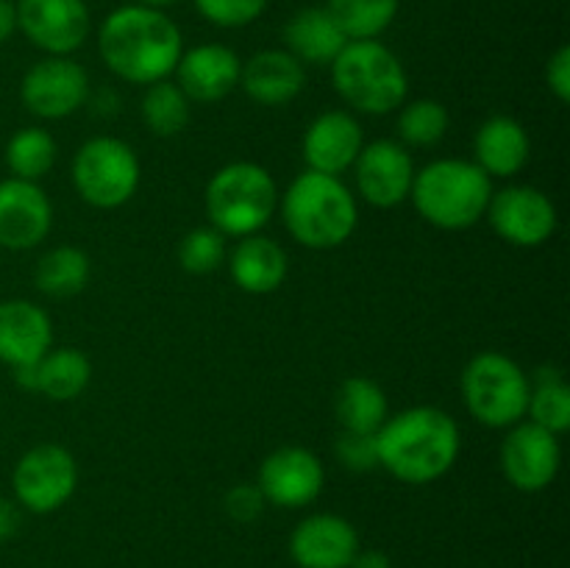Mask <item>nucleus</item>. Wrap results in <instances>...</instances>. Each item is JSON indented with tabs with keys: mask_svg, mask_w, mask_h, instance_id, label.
Segmentation results:
<instances>
[{
	"mask_svg": "<svg viewBox=\"0 0 570 568\" xmlns=\"http://www.w3.org/2000/svg\"><path fill=\"white\" fill-rule=\"evenodd\" d=\"M100 59L117 78L150 87L173 76L184 53L181 31L161 9L120 6L98 31Z\"/></svg>",
	"mask_w": 570,
	"mask_h": 568,
	"instance_id": "1",
	"label": "nucleus"
},
{
	"mask_svg": "<svg viewBox=\"0 0 570 568\" xmlns=\"http://www.w3.org/2000/svg\"><path fill=\"white\" fill-rule=\"evenodd\" d=\"M379 468L399 482L429 484L445 477L460 457L462 438L454 418L438 407L395 412L376 432Z\"/></svg>",
	"mask_w": 570,
	"mask_h": 568,
	"instance_id": "2",
	"label": "nucleus"
},
{
	"mask_svg": "<svg viewBox=\"0 0 570 568\" xmlns=\"http://www.w3.org/2000/svg\"><path fill=\"white\" fill-rule=\"evenodd\" d=\"M282 217L295 243L328 251L348 243L360 223V206L343 178L306 170L282 195Z\"/></svg>",
	"mask_w": 570,
	"mask_h": 568,
	"instance_id": "3",
	"label": "nucleus"
},
{
	"mask_svg": "<svg viewBox=\"0 0 570 568\" xmlns=\"http://www.w3.org/2000/svg\"><path fill=\"white\" fill-rule=\"evenodd\" d=\"M493 193V178L476 161L438 159L415 173L410 198L429 226L462 232L482 221Z\"/></svg>",
	"mask_w": 570,
	"mask_h": 568,
	"instance_id": "4",
	"label": "nucleus"
},
{
	"mask_svg": "<svg viewBox=\"0 0 570 568\" xmlns=\"http://www.w3.org/2000/svg\"><path fill=\"white\" fill-rule=\"evenodd\" d=\"M328 67L340 98L362 115H390L406 104L410 78L404 65L379 39L348 42Z\"/></svg>",
	"mask_w": 570,
	"mask_h": 568,
	"instance_id": "5",
	"label": "nucleus"
},
{
	"mask_svg": "<svg viewBox=\"0 0 570 568\" xmlns=\"http://www.w3.org/2000/svg\"><path fill=\"white\" fill-rule=\"evenodd\" d=\"M206 217L223 237H250L278 209V187L256 161H232L209 178L204 193Z\"/></svg>",
	"mask_w": 570,
	"mask_h": 568,
	"instance_id": "6",
	"label": "nucleus"
},
{
	"mask_svg": "<svg viewBox=\"0 0 570 568\" xmlns=\"http://www.w3.org/2000/svg\"><path fill=\"white\" fill-rule=\"evenodd\" d=\"M465 407L490 429H510L527 418L529 376L512 356L479 351L462 373Z\"/></svg>",
	"mask_w": 570,
	"mask_h": 568,
	"instance_id": "7",
	"label": "nucleus"
},
{
	"mask_svg": "<svg viewBox=\"0 0 570 568\" xmlns=\"http://www.w3.org/2000/svg\"><path fill=\"white\" fill-rule=\"evenodd\" d=\"M72 187L95 209H117L128 204L139 187V159L128 143L117 137H92L72 156Z\"/></svg>",
	"mask_w": 570,
	"mask_h": 568,
	"instance_id": "8",
	"label": "nucleus"
},
{
	"mask_svg": "<svg viewBox=\"0 0 570 568\" xmlns=\"http://www.w3.org/2000/svg\"><path fill=\"white\" fill-rule=\"evenodd\" d=\"M17 505L37 516L59 510L78 488V462L65 445L39 443L17 460L11 473Z\"/></svg>",
	"mask_w": 570,
	"mask_h": 568,
	"instance_id": "9",
	"label": "nucleus"
},
{
	"mask_svg": "<svg viewBox=\"0 0 570 568\" xmlns=\"http://www.w3.org/2000/svg\"><path fill=\"white\" fill-rule=\"evenodd\" d=\"M484 215L493 232L515 248H538L549 243L560 223L554 200L527 184H512L493 193Z\"/></svg>",
	"mask_w": 570,
	"mask_h": 568,
	"instance_id": "10",
	"label": "nucleus"
},
{
	"mask_svg": "<svg viewBox=\"0 0 570 568\" xmlns=\"http://www.w3.org/2000/svg\"><path fill=\"white\" fill-rule=\"evenodd\" d=\"M89 76L70 56H45L22 76L20 98L31 115L42 120L70 117L87 104Z\"/></svg>",
	"mask_w": 570,
	"mask_h": 568,
	"instance_id": "11",
	"label": "nucleus"
},
{
	"mask_svg": "<svg viewBox=\"0 0 570 568\" xmlns=\"http://www.w3.org/2000/svg\"><path fill=\"white\" fill-rule=\"evenodd\" d=\"M562 466L560 434L521 421L510 427L501 443V471L507 482L523 493H540L557 479Z\"/></svg>",
	"mask_w": 570,
	"mask_h": 568,
	"instance_id": "12",
	"label": "nucleus"
},
{
	"mask_svg": "<svg viewBox=\"0 0 570 568\" xmlns=\"http://www.w3.org/2000/svg\"><path fill=\"white\" fill-rule=\"evenodd\" d=\"M17 31L48 56H72L89 37L83 0H17Z\"/></svg>",
	"mask_w": 570,
	"mask_h": 568,
	"instance_id": "13",
	"label": "nucleus"
},
{
	"mask_svg": "<svg viewBox=\"0 0 570 568\" xmlns=\"http://www.w3.org/2000/svg\"><path fill=\"white\" fill-rule=\"evenodd\" d=\"M415 161L410 150L393 139H373L362 145L354 161L356 189L362 198L379 209H393L404 204L415 182Z\"/></svg>",
	"mask_w": 570,
	"mask_h": 568,
	"instance_id": "14",
	"label": "nucleus"
},
{
	"mask_svg": "<svg viewBox=\"0 0 570 568\" xmlns=\"http://www.w3.org/2000/svg\"><path fill=\"white\" fill-rule=\"evenodd\" d=\"M256 484L267 505L298 510V507L312 505L323 493L326 471L315 451L304 449V445H282L262 462Z\"/></svg>",
	"mask_w": 570,
	"mask_h": 568,
	"instance_id": "15",
	"label": "nucleus"
},
{
	"mask_svg": "<svg viewBox=\"0 0 570 568\" xmlns=\"http://www.w3.org/2000/svg\"><path fill=\"white\" fill-rule=\"evenodd\" d=\"M53 228V206L37 182H0V248H37Z\"/></svg>",
	"mask_w": 570,
	"mask_h": 568,
	"instance_id": "16",
	"label": "nucleus"
},
{
	"mask_svg": "<svg viewBox=\"0 0 570 568\" xmlns=\"http://www.w3.org/2000/svg\"><path fill=\"white\" fill-rule=\"evenodd\" d=\"M360 551L354 523L334 512L306 516L289 535V555L301 568H348Z\"/></svg>",
	"mask_w": 570,
	"mask_h": 568,
	"instance_id": "17",
	"label": "nucleus"
},
{
	"mask_svg": "<svg viewBox=\"0 0 570 568\" xmlns=\"http://www.w3.org/2000/svg\"><path fill=\"white\" fill-rule=\"evenodd\" d=\"M243 61L228 45L206 42L184 50L176 65V84L193 104H217L239 84Z\"/></svg>",
	"mask_w": 570,
	"mask_h": 568,
	"instance_id": "18",
	"label": "nucleus"
},
{
	"mask_svg": "<svg viewBox=\"0 0 570 568\" xmlns=\"http://www.w3.org/2000/svg\"><path fill=\"white\" fill-rule=\"evenodd\" d=\"M365 145L360 120L343 109H332L317 115L304 134V159L309 170L326 173V176H343L348 167H354Z\"/></svg>",
	"mask_w": 570,
	"mask_h": 568,
	"instance_id": "19",
	"label": "nucleus"
},
{
	"mask_svg": "<svg viewBox=\"0 0 570 568\" xmlns=\"http://www.w3.org/2000/svg\"><path fill=\"white\" fill-rule=\"evenodd\" d=\"M53 349L48 312L26 298L0 301V362L9 368L31 365Z\"/></svg>",
	"mask_w": 570,
	"mask_h": 568,
	"instance_id": "20",
	"label": "nucleus"
},
{
	"mask_svg": "<svg viewBox=\"0 0 570 568\" xmlns=\"http://www.w3.org/2000/svg\"><path fill=\"white\" fill-rule=\"evenodd\" d=\"M245 95L259 106H287L304 92L306 70L287 50H259L239 70Z\"/></svg>",
	"mask_w": 570,
	"mask_h": 568,
	"instance_id": "21",
	"label": "nucleus"
},
{
	"mask_svg": "<svg viewBox=\"0 0 570 568\" xmlns=\"http://www.w3.org/2000/svg\"><path fill=\"white\" fill-rule=\"evenodd\" d=\"M532 143L515 117L495 115L476 128L473 137V161L490 178H512L529 165Z\"/></svg>",
	"mask_w": 570,
	"mask_h": 568,
	"instance_id": "22",
	"label": "nucleus"
},
{
	"mask_svg": "<svg viewBox=\"0 0 570 568\" xmlns=\"http://www.w3.org/2000/svg\"><path fill=\"white\" fill-rule=\"evenodd\" d=\"M226 262L234 284L250 295L276 293L289 271L287 251L276 239L265 237V234L239 237L232 254L226 256Z\"/></svg>",
	"mask_w": 570,
	"mask_h": 568,
	"instance_id": "23",
	"label": "nucleus"
},
{
	"mask_svg": "<svg viewBox=\"0 0 570 568\" xmlns=\"http://www.w3.org/2000/svg\"><path fill=\"white\" fill-rule=\"evenodd\" d=\"M284 42H287V53H293L301 65L323 67L337 59L348 39L326 9L312 6V9L295 11L293 20L284 26Z\"/></svg>",
	"mask_w": 570,
	"mask_h": 568,
	"instance_id": "24",
	"label": "nucleus"
},
{
	"mask_svg": "<svg viewBox=\"0 0 570 568\" xmlns=\"http://www.w3.org/2000/svg\"><path fill=\"white\" fill-rule=\"evenodd\" d=\"M334 410H337V421L343 432L376 434L390 418L387 395L367 376L345 379L337 390Z\"/></svg>",
	"mask_w": 570,
	"mask_h": 568,
	"instance_id": "25",
	"label": "nucleus"
},
{
	"mask_svg": "<svg viewBox=\"0 0 570 568\" xmlns=\"http://www.w3.org/2000/svg\"><path fill=\"white\" fill-rule=\"evenodd\" d=\"M33 371H37V393L50 401L78 399L92 379V365L78 349H50L33 365Z\"/></svg>",
	"mask_w": 570,
	"mask_h": 568,
	"instance_id": "26",
	"label": "nucleus"
},
{
	"mask_svg": "<svg viewBox=\"0 0 570 568\" xmlns=\"http://www.w3.org/2000/svg\"><path fill=\"white\" fill-rule=\"evenodd\" d=\"M529 421L549 432L562 434L570 429V388L560 368L543 365L529 376Z\"/></svg>",
	"mask_w": 570,
	"mask_h": 568,
	"instance_id": "27",
	"label": "nucleus"
},
{
	"mask_svg": "<svg viewBox=\"0 0 570 568\" xmlns=\"http://www.w3.org/2000/svg\"><path fill=\"white\" fill-rule=\"evenodd\" d=\"M89 273H92V265H89L87 251L76 245H56L37 262L33 282L39 293L50 298H70L87 287Z\"/></svg>",
	"mask_w": 570,
	"mask_h": 568,
	"instance_id": "28",
	"label": "nucleus"
},
{
	"mask_svg": "<svg viewBox=\"0 0 570 568\" xmlns=\"http://www.w3.org/2000/svg\"><path fill=\"white\" fill-rule=\"evenodd\" d=\"M401 0H328L326 11L348 42L379 39L399 14Z\"/></svg>",
	"mask_w": 570,
	"mask_h": 568,
	"instance_id": "29",
	"label": "nucleus"
},
{
	"mask_svg": "<svg viewBox=\"0 0 570 568\" xmlns=\"http://www.w3.org/2000/svg\"><path fill=\"white\" fill-rule=\"evenodd\" d=\"M142 123L156 137H178L193 120V100L181 92L176 81L150 84L142 98Z\"/></svg>",
	"mask_w": 570,
	"mask_h": 568,
	"instance_id": "30",
	"label": "nucleus"
},
{
	"mask_svg": "<svg viewBox=\"0 0 570 568\" xmlns=\"http://www.w3.org/2000/svg\"><path fill=\"white\" fill-rule=\"evenodd\" d=\"M56 156L59 145L45 128H22L6 143V167L22 182H39L48 176L56 165Z\"/></svg>",
	"mask_w": 570,
	"mask_h": 568,
	"instance_id": "31",
	"label": "nucleus"
},
{
	"mask_svg": "<svg viewBox=\"0 0 570 568\" xmlns=\"http://www.w3.org/2000/svg\"><path fill=\"white\" fill-rule=\"evenodd\" d=\"M399 134L410 148H432L449 134V109L440 100H406L399 115Z\"/></svg>",
	"mask_w": 570,
	"mask_h": 568,
	"instance_id": "32",
	"label": "nucleus"
},
{
	"mask_svg": "<svg viewBox=\"0 0 570 568\" xmlns=\"http://www.w3.org/2000/svg\"><path fill=\"white\" fill-rule=\"evenodd\" d=\"M226 237L212 226L193 228L178 243V262L193 276H206V273L220 271L226 265Z\"/></svg>",
	"mask_w": 570,
	"mask_h": 568,
	"instance_id": "33",
	"label": "nucleus"
},
{
	"mask_svg": "<svg viewBox=\"0 0 570 568\" xmlns=\"http://www.w3.org/2000/svg\"><path fill=\"white\" fill-rule=\"evenodd\" d=\"M206 22L220 28H243L259 20L267 0H193Z\"/></svg>",
	"mask_w": 570,
	"mask_h": 568,
	"instance_id": "34",
	"label": "nucleus"
},
{
	"mask_svg": "<svg viewBox=\"0 0 570 568\" xmlns=\"http://www.w3.org/2000/svg\"><path fill=\"white\" fill-rule=\"evenodd\" d=\"M334 454H337V460L343 462V468H348V471H373V468H379L376 434L340 432L337 443H334Z\"/></svg>",
	"mask_w": 570,
	"mask_h": 568,
	"instance_id": "35",
	"label": "nucleus"
},
{
	"mask_svg": "<svg viewBox=\"0 0 570 568\" xmlns=\"http://www.w3.org/2000/svg\"><path fill=\"white\" fill-rule=\"evenodd\" d=\"M265 496H262L259 484H250V482H243V484H234L232 490L226 493V499H223V507H226L228 518H234V521L239 523H250L256 521V518L262 516V510H265Z\"/></svg>",
	"mask_w": 570,
	"mask_h": 568,
	"instance_id": "36",
	"label": "nucleus"
},
{
	"mask_svg": "<svg viewBox=\"0 0 570 568\" xmlns=\"http://www.w3.org/2000/svg\"><path fill=\"white\" fill-rule=\"evenodd\" d=\"M546 84H549L551 95H554L560 104H568L570 100V48L562 45V48L554 50V56L546 65Z\"/></svg>",
	"mask_w": 570,
	"mask_h": 568,
	"instance_id": "37",
	"label": "nucleus"
},
{
	"mask_svg": "<svg viewBox=\"0 0 570 568\" xmlns=\"http://www.w3.org/2000/svg\"><path fill=\"white\" fill-rule=\"evenodd\" d=\"M20 521H22L20 505L0 496V543L9 538H14L17 529H20Z\"/></svg>",
	"mask_w": 570,
	"mask_h": 568,
	"instance_id": "38",
	"label": "nucleus"
},
{
	"mask_svg": "<svg viewBox=\"0 0 570 568\" xmlns=\"http://www.w3.org/2000/svg\"><path fill=\"white\" fill-rule=\"evenodd\" d=\"M348 568H393L390 557L379 549H367V551H356V557L351 560Z\"/></svg>",
	"mask_w": 570,
	"mask_h": 568,
	"instance_id": "39",
	"label": "nucleus"
},
{
	"mask_svg": "<svg viewBox=\"0 0 570 568\" xmlns=\"http://www.w3.org/2000/svg\"><path fill=\"white\" fill-rule=\"evenodd\" d=\"M17 31V9L11 0H0V45L6 39H11V33Z\"/></svg>",
	"mask_w": 570,
	"mask_h": 568,
	"instance_id": "40",
	"label": "nucleus"
},
{
	"mask_svg": "<svg viewBox=\"0 0 570 568\" xmlns=\"http://www.w3.org/2000/svg\"><path fill=\"white\" fill-rule=\"evenodd\" d=\"M137 6H148V9H165V6L178 3V0H134Z\"/></svg>",
	"mask_w": 570,
	"mask_h": 568,
	"instance_id": "41",
	"label": "nucleus"
}]
</instances>
